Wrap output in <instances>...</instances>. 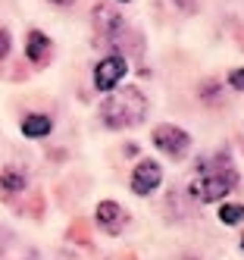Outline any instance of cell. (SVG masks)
I'll list each match as a JSON object with an SVG mask.
<instances>
[{
	"label": "cell",
	"instance_id": "6da1fadb",
	"mask_svg": "<svg viewBox=\"0 0 244 260\" xmlns=\"http://www.w3.org/2000/svg\"><path fill=\"white\" fill-rule=\"evenodd\" d=\"M235 185H238V173H235L229 154H213L210 160L200 163V173L188 185V194H191V201L213 204V201H222Z\"/></svg>",
	"mask_w": 244,
	"mask_h": 260
},
{
	"label": "cell",
	"instance_id": "7a4b0ae2",
	"mask_svg": "<svg viewBox=\"0 0 244 260\" xmlns=\"http://www.w3.org/2000/svg\"><path fill=\"white\" fill-rule=\"evenodd\" d=\"M147 116V98L141 94L138 88H113L107 91V98L100 104V119L110 128H128V125H138Z\"/></svg>",
	"mask_w": 244,
	"mask_h": 260
},
{
	"label": "cell",
	"instance_id": "3957f363",
	"mask_svg": "<svg viewBox=\"0 0 244 260\" xmlns=\"http://www.w3.org/2000/svg\"><path fill=\"white\" fill-rule=\"evenodd\" d=\"M91 19H94V31H97L103 41H110V44H119V38L128 31V22L119 16V10L113 7V4H100V7H94Z\"/></svg>",
	"mask_w": 244,
	"mask_h": 260
},
{
	"label": "cell",
	"instance_id": "277c9868",
	"mask_svg": "<svg viewBox=\"0 0 244 260\" xmlns=\"http://www.w3.org/2000/svg\"><path fill=\"white\" fill-rule=\"evenodd\" d=\"M150 138H154L157 151H163L166 157H172V160L185 157V151L191 147V135H188L182 125H157Z\"/></svg>",
	"mask_w": 244,
	"mask_h": 260
},
{
	"label": "cell",
	"instance_id": "5b68a950",
	"mask_svg": "<svg viewBox=\"0 0 244 260\" xmlns=\"http://www.w3.org/2000/svg\"><path fill=\"white\" fill-rule=\"evenodd\" d=\"M125 72H128L125 57H119V53H110V57H103L97 66H94V88L107 94V91L119 88V82H122Z\"/></svg>",
	"mask_w": 244,
	"mask_h": 260
},
{
	"label": "cell",
	"instance_id": "8992f818",
	"mask_svg": "<svg viewBox=\"0 0 244 260\" xmlns=\"http://www.w3.org/2000/svg\"><path fill=\"white\" fill-rule=\"evenodd\" d=\"M163 182V170H160V163L157 160H141L135 166V173H131V191L135 194H150L157 188V185Z\"/></svg>",
	"mask_w": 244,
	"mask_h": 260
},
{
	"label": "cell",
	"instance_id": "52a82bcc",
	"mask_svg": "<svg viewBox=\"0 0 244 260\" xmlns=\"http://www.w3.org/2000/svg\"><path fill=\"white\" fill-rule=\"evenodd\" d=\"M94 216H97V222H100L107 232H119L122 222H125V210L119 207L116 201H100V204H97V213H94Z\"/></svg>",
	"mask_w": 244,
	"mask_h": 260
},
{
	"label": "cell",
	"instance_id": "ba28073f",
	"mask_svg": "<svg viewBox=\"0 0 244 260\" xmlns=\"http://www.w3.org/2000/svg\"><path fill=\"white\" fill-rule=\"evenodd\" d=\"M25 53H28V60L38 63V66H44L50 60V38L44 31H31L28 35V41H25Z\"/></svg>",
	"mask_w": 244,
	"mask_h": 260
},
{
	"label": "cell",
	"instance_id": "9c48e42d",
	"mask_svg": "<svg viewBox=\"0 0 244 260\" xmlns=\"http://www.w3.org/2000/svg\"><path fill=\"white\" fill-rule=\"evenodd\" d=\"M25 170L22 166H4L0 170V188L4 191H22L25 188Z\"/></svg>",
	"mask_w": 244,
	"mask_h": 260
},
{
	"label": "cell",
	"instance_id": "30bf717a",
	"mask_svg": "<svg viewBox=\"0 0 244 260\" xmlns=\"http://www.w3.org/2000/svg\"><path fill=\"white\" fill-rule=\"evenodd\" d=\"M22 135H25V138H44V135H50V119L41 116V113L25 116V122H22Z\"/></svg>",
	"mask_w": 244,
	"mask_h": 260
},
{
	"label": "cell",
	"instance_id": "8fae6325",
	"mask_svg": "<svg viewBox=\"0 0 244 260\" xmlns=\"http://www.w3.org/2000/svg\"><path fill=\"white\" fill-rule=\"evenodd\" d=\"M219 219L225 226H235V222L244 219V204H222L219 207Z\"/></svg>",
	"mask_w": 244,
	"mask_h": 260
},
{
	"label": "cell",
	"instance_id": "7c38bea8",
	"mask_svg": "<svg viewBox=\"0 0 244 260\" xmlns=\"http://www.w3.org/2000/svg\"><path fill=\"white\" fill-rule=\"evenodd\" d=\"M229 85H232V88H238V91H244V66L229 72Z\"/></svg>",
	"mask_w": 244,
	"mask_h": 260
},
{
	"label": "cell",
	"instance_id": "4fadbf2b",
	"mask_svg": "<svg viewBox=\"0 0 244 260\" xmlns=\"http://www.w3.org/2000/svg\"><path fill=\"white\" fill-rule=\"evenodd\" d=\"M10 47H13V41H10V31L7 28H0V60L10 53Z\"/></svg>",
	"mask_w": 244,
	"mask_h": 260
},
{
	"label": "cell",
	"instance_id": "5bb4252c",
	"mask_svg": "<svg viewBox=\"0 0 244 260\" xmlns=\"http://www.w3.org/2000/svg\"><path fill=\"white\" fill-rule=\"evenodd\" d=\"M7 245H10V232H7L4 226H0V254L7 251Z\"/></svg>",
	"mask_w": 244,
	"mask_h": 260
},
{
	"label": "cell",
	"instance_id": "9a60e30c",
	"mask_svg": "<svg viewBox=\"0 0 244 260\" xmlns=\"http://www.w3.org/2000/svg\"><path fill=\"white\" fill-rule=\"evenodd\" d=\"M53 7H75V0H50Z\"/></svg>",
	"mask_w": 244,
	"mask_h": 260
},
{
	"label": "cell",
	"instance_id": "2e32d148",
	"mask_svg": "<svg viewBox=\"0 0 244 260\" xmlns=\"http://www.w3.org/2000/svg\"><path fill=\"white\" fill-rule=\"evenodd\" d=\"M241 251H244V235H241Z\"/></svg>",
	"mask_w": 244,
	"mask_h": 260
},
{
	"label": "cell",
	"instance_id": "e0dca14e",
	"mask_svg": "<svg viewBox=\"0 0 244 260\" xmlns=\"http://www.w3.org/2000/svg\"><path fill=\"white\" fill-rule=\"evenodd\" d=\"M119 4H125V0H119Z\"/></svg>",
	"mask_w": 244,
	"mask_h": 260
}]
</instances>
